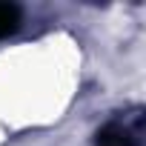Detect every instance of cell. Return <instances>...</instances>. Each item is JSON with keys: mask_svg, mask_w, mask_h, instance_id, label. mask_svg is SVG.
<instances>
[{"mask_svg": "<svg viewBox=\"0 0 146 146\" xmlns=\"http://www.w3.org/2000/svg\"><path fill=\"white\" fill-rule=\"evenodd\" d=\"M20 23V12L17 6H9V3H0V37H6L17 29Z\"/></svg>", "mask_w": 146, "mask_h": 146, "instance_id": "cell-1", "label": "cell"}, {"mask_svg": "<svg viewBox=\"0 0 146 146\" xmlns=\"http://www.w3.org/2000/svg\"><path fill=\"white\" fill-rule=\"evenodd\" d=\"M100 146H132V137L126 135V129H112L100 137Z\"/></svg>", "mask_w": 146, "mask_h": 146, "instance_id": "cell-2", "label": "cell"}]
</instances>
